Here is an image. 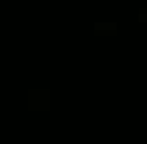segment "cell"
Here are the masks:
<instances>
[{
    "label": "cell",
    "mask_w": 147,
    "mask_h": 144,
    "mask_svg": "<svg viewBox=\"0 0 147 144\" xmlns=\"http://www.w3.org/2000/svg\"><path fill=\"white\" fill-rule=\"evenodd\" d=\"M94 31H117V22H94Z\"/></svg>",
    "instance_id": "cell-1"
},
{
    "label": "cell",
    "mask_w": 147,
    "mask_h": 144,
    "mask_svg": "<svg viewBox=\"0 0 147 144\" xmlns=\"http://www.w3.org/2000/svg\"><path fill=\"white\" fill-rule=\"evenodd\" d=\"M139 20H142V22H147V14H139Z\"/></svg>",
    "instance_id": "cell-2"
}]
</instances>
